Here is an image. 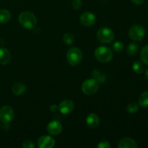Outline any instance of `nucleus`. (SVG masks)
Wrapping results in <instances>:
<instances>
[{
    "label": "nucleus",
    "instance_id": "aec40b11",
    "mask_svg": "<svg viewBox=\"0 0 148 148\" xmlns=\"http://www.w3.org/2000/svg\"><path fill=\"white\" fill-rule=\"evenodd\" d=\"M140 59L145 64L148 65V45H146L142 49L140 52Z\"/></svg>",
    "mask_w": 148,
    "mask_h": 148
},
{
    "label": "nucleus",
    "instance_id": "5701e85b",
    "mask_svg": "<svg viewBox=\"0 0 148 148\" xmlns=\"http://www.w3.org/2000/svg\"><path fill=\"white\" fill-rule=\"evenodd\" d=\"M139 110V105L136 103H131L127 107V111L130 114H135Z\"/></svg>",
    "mask_w": 148,
    "mask_h": 148
},
{
    "label": "nucleus",
    "instance_id": "9d476101",
    "mask_svg": "<svg viewBox=\"0 0 148 148\" xmlns=\"http://www.w3.org/2000/svg\"><path fill=\"white\" fill-rule=\"evenodd\" d=\"M54 145L55 140L51 136H41L38 140V146L40 148H52L54 147Z\"/></svg>",
    "mask_w": 148,
    "mask_h": 148
},
{
    "label": "nucleus",
    "instance_id": "423d86ee",
    "mask_svg": "<svg viewBox=\"0 0 148 148\" xmlns=\"http://www.w3.org/2000/svg\"><path fill=\"white\" fill-rule=\"evenodd\" d=\"M114 33L112 30L108 27H102L99 29L97 33V38L100 42L103 43H109L114 40Z\"/></svg>",
    "mask_w": 148,
    "mask_h": 148
},
{
    "label": "nucleus",
    "instance_id": "ddd939ff",
    "mask_svg": "<svg viewBox=\"0 0 148 148\" xmlns=\"http://www.w3.org/2000/svg\"><path fill=\"white\" fill-rule=\"evenodd\" d=\"M86 124L90 128L95 129L98 127L100 124L99 117L95 114H90L87 116Z\"/></svg>",
    "mask_w": 148,
    "mask_h": 148
},
{
    "label": "nucleus",
    "instance_id": "0eeeda50",
    "mask_svg": "<svg viewBox=\"0 0 148 148\" xmlns=\"http://www.w3.org/2000/svg\"><path fill=\"white\" fill-rule=\"evenodd\" d=\"M14 118V111L8 106H4L0 108V121L3 123H9Z\"/></svg>",
    "mask_w": 148,
    "mask_h": 148
},
{
    "label": "nucleus",
    "instance_id": "b1692460",
    "mask_svg": "<svg viewBox=\"0 0 148 148\" xmlns=\"http://www.w3.org/2000/svg\"><path fill=\"white\" fill-rule=\"evenodd\" d=\"M112 48H113V49L115 51L121 52V51H122L123 49H124V43H122V42L116 41L115 43L113 44Z\"/></svg>",
    "mask_w": 148,
    "mask_h": 148
},
{
    "label": "nucleus",
    "instance_id": "2eb2a0df",
    "mask_svg": "<svg viewBox=\"0 0 148 148\" xmlns=\"http://www.w3.org/2000/svg\"><path fill=\"white\" fill-rule=\"evenodd\" d=\"M26 85L22 82L15 83L12 87V92L14 95H23L26 91Z\"/></svg>",
    "mask_w": 148,
    "mask_h": 148
},
{
    "label": "nucleus",
    "instance_id": "393cba45",
    "mask_svg": "<svg viewBox=\"0 0 148 148\" xmlns=\"http://www.w3.org/2000/svg\"><path fill=\"white\" fill-rule=\"evenodd\" d=\"M72 7H73L75 10H79L82 7V2L81 0H73L72 3Z\"/></svg>",
    "mask_w": 148,
    "mask_h": 148
},
{
    "label": "nucleus",
    "instance_id": "f8f14e48",
    "mask_svg": "<svg viewBox=\"0 0 148 148\" xmlns=\"http://www.w3.org/2000/svg\"><path fill=\"white\" fill-rule=\"evenodd\" d=\"M119 148H137L138 147V145L133 139L130 137H124L122 138L118 144Z\"/></svg>",
    "mask_w": 148,
    "mask_h": 148
},
{
    "label": "nucleus",
    "instance_id": "cd10ccee",
    "mask_svg": "<svg viewBox=\"0 0 148 148\" xmlns=\"http://www.w3.org/2000/svg\"><path fill=\"white\" fill-rule=\"evenodd\" d=\"M132 2L134 3V4H137V5H140V4H143L145 2V0H131Z\"/></svg>",
    "mask_w": 148,
    "mask_h": 148
},
{
    "label": "nucleus",
    "instance_id": "a211bd4d",
    "mask_svg": "<svg viewBox=\"0 0 148 148\" xmlns=\"http://www.w3.org/2000/svg\"><path fill=\"white\" fill-rule=\"evenodd\" d=\"M139 106L142 108H147L148 107V91L143 92L139 97L138 100Z\"/></svg>",
    "mask_w": 148,
    "mask_h": 148
},
{
    "label": "nucleus",
    "instance_id": "f03ea898",
    "mask_svg": "<svg viewBox=\"0 0 148 148\" xmlns=\"http://www.w3.org/2000/svg\"><path fill=\"white\" fill-rule=\"evenodd\" d=\"M95 56L100 62L107 63L112 59L113 51L107 46H99L95 49Z\"/></svg>",
    "mask_w": 148,
    "mask_h": 148
},
{
    "label": "nucleus",
    "instance_id": "1a4fd4ad",
    "mask_svg": "<svg viewBox=\"0 0 148 148\" xmlns=\"http://www.w3.org/2000/svg\"><path fill=\"white\" fill-rule=\"evenodd\" d=\"M80 23L85 27H90L95 24L96 21V17L95 14L90 12H86L82 13V15L79 17Z\"/></svg>",
    "mask_w": 148,
    "mask_h": 148
},
{
    "label": "nucleus",
    "instance_id": "4be33fe9",
    "mask_svg": "<svg viewBox=\"0 0 148 148\" xmlns=\"http://www.w3.org/2000/svg\"><path fill=\"white\" fill-rule=\"evenodd\" d=\"M63 40L66 45H72L75 41V36L71 33H66L64 35Z\"/></svg>",
    "mask_w": 148,
    "mask_h": 148
},
{
    "label": "nucleus",
    "instance_id": "4468645a",
    "mask_svg": "<svg viewBox=\"0 0 148 148\" xmlns=\"http://www.w3.org/2000/svg\"><path fill=\"white\" fill-rule=\"evenodd\" d=\"M11 59V53L6 48H0V64H7Z\"/></svg>",
    "mask_w": 148,
    "mask_h": 148
},
{
    "label": "nucleus",
    "instance_id": "c85d7f7f",
    "mask_svg": "<svg viewBox=\"0 0 148 148\" xmlns=\"http://www.w3.org/2000/svg\"><path fill=\"white\" fill-rule=\"evenodd\" d=\"M50 110L52 112H56V111H57L59 110V106H57L55 104H53V105H51L50 106Z\"/></svg>",
    "mask_w": 148,
    "mask_h": 148
},
{
    "label": "nucleus",
    "instance_id": "20e7f679",
    "mask_svg": "<svg viewBox=\"0 0 148 148\" xmlns=\"http://www.w3.org/2000/svg\"><path fill=\"white\" fill-rule=\"evenodd\" d=\"M99 82L95 79H89L85 80L82 85V91L87 95H92L96 93L99 89Z\"/></svg>",
    "mask_w": 148,
    "mask_h": 148
},
{
    "label": "nucleus",
    "instance_id": "c756f323",
    "mask_svg": "<svg viewBox=\"0 0 148 148\" xmlns=\"http://www.w3.org/2000/svg\"><path fill=\"white\" fill-rule=\"evenodd\" d=\"M145 77L146 78L148 79V68L147 69V70H146V72H145Z\"/></svg>",
    "mask_w": 148,
    "mask_h": 148
},
{
    "label": "nucleus",
    "instance_id": "f257e3e1",
    "mask_svg": "<svg viewBox=\"0 0 148 148\" xmlns=\"http://www.w3.org/2000/svg\"><path fill=\"white\" fill-rule=\"evenodd\" d=\"M18 20L21 25L27 30H32L37 24V19L33 13L25 11L20 13Z\"/></svg>",
    "mask_w": 148,
    "mask_h": 148
},
{
    "label": "nucleus",
    "instance_id": "bb28decb",
    "mask_svg": "<svg viewBox=\"0 0 148 148\" xmlns=\"http://www.w3.org/2000/svg\"><path fill=\"white\" fill-rule=\"evenodd\" d=\"M111 147V145L110 143L107 141H102L98 145V148H110Z\"/></svg>",
    "mask_w": 148,
    "mask_h": 148
},
{
    "label": "nucleus",
    "instance_id": "6e6552de",
    "mask_svg": "<svg viewBox=\"0 0 148 148\" xmlns=\"http://www.w3.org/2000/svg\"><path fill=\"white\" fill-rule=\"evenodd\" d=\"M75 108V104L71 100H64L59 103V111L64 115H67L71 114Z\"/></svg>",
    "mask_w": 148,
    "mask_h": 148
},
{
    "label": "nucleus",
    "instance_id": "6ab92c4d",
    "mask_svg": "<svg viewBox=\"0 0 148 148\" xmlns=\"http://www.w3.org/2000/svg\"><path fill=\"white\" fill-rule=\"evenodd\" d=\"M127 51L130 56H135L139 51V46L136 43H130L128 46H127Z\"/></svg>",
    "mask_w": 148,
    "mask_h": 148
},
{
    "label": "nucleus",
    "instance_id": "39448f33",
    "mask_svg": "<svg viewBox=\"0 0 148 148\" xmlns=\"http://www.w3.org/2000/svg\"><path fill=\"white\" fill-rule=\"evenodd\" d=\"M129 36L134 41H141L145 35L144 27L140 25H134L129 30Z\"/></svg>",
    "mask_w": 148,
    "mask_h": 148
},
{
    "label": "nucleus",
    "instance_id": "9b49d317",
    "mask_svg": "<svg viewBox=\"0 0 148 148\" xmlns=\"http://www.w3.org/2000/svg\"><path fill=\"white\" fill-rule=\"evenodd\" d=\"M47 131L51 135H58L62 131V125L59 121H52L48 124Z\"/></svg>",
    "mask_w": 148,
    "mask_h": 148
},
{
    "label": "nucleus",
    "instance_id": "dca6fc26",
    "mask_svg": "<svg viewBox=\"0 0 148 148\" xmlns=\"http://www.w3.org/2000/svg\"><path fill=\"white\" fill-rule=\"evenodd\" d=\"M92 76L94 79L98 81L99 83H103L106 80V77L104 75L103 73L99 71L98 69H95L92 71Z\"/></svg>",
    "mask_w": 148,
    "mask_h": 148
},
{
    "label": "nucleus",
    "instance_id": "a878e982",
    "mask_svg": "<svg viewBox=\"0 0 148 148\" xmlns=\"http://www.w3.org/2000/svg\"><path fill=\"white\" fill-rule=\"evenodd\" d=\"M23 147L24 148H33L35 145L33 142L30 141V140H25L23 143Z\"/></svg>",
    "mask_w": 148,
    "mask_h": 148
},
{
    "label": "nucleus",
    "instance_id": "7ed1b4c3",
    "mask_svg": "<svg viewBox=\"0 0 148 148\" xmlns=\"http://www.w3.org/2000/svg\"><path fill=\"white\" fill-rule=\"evenodd\" d=\"M66 59L68 63L72 66H77L82 59V53L81 50L78 48L73 47L69 49L66 53Z\"/></svg>",
    "mask_w": 148,
    "mask_h": 148
},
{
    "label": "nucleus",
    "instance_id": "412c9836",
    "mask_svg": "<svg viewBox=\"0 0 148 148\" xmlns=\"http://www.w3.org/2000/svg\"><path fill=\"white\" fill-rule=\"evenodd\" d=\"M133 70L137 74H143L145 72V66L142 62L137 61L134 62L132 65Z\"/></svg>",
    "mask_w": 148,
    "mask_h": 148
},
{
    "label": "nucleus",
    "instance_id": "f3484780",
    "mask_svg": "<svg viewBox=\"0 0 148 148\" xmlns=\"http://www.w3.org/2000/svg\"><path fill=\"white\" fill-rule=\"evenodd\" d=\"M11 19V13L6 9L0 10V23H7Z\"/></svg>",
    "mask_w": 148,
    "mask_h": 148
}]
</instances>
